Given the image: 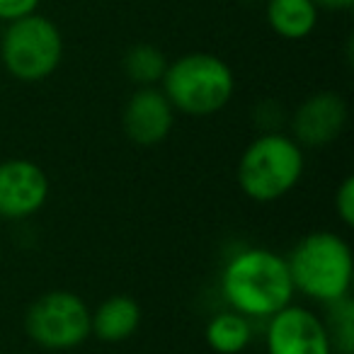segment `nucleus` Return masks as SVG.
I'll return each instance as SVG.
<instances>
[{
  "mask_svg": "<svg viewBox=\"0 0 354 354\" xmlns=\"http://www.w3.org/2000/svg\"><path fill=\"white\" fill-rule=\"evenodd\" d=\"M294 289L320 304L349 296L352 286V250L337 233L318 231L301 238L286 257Z\"/></svg>",
  "mask_w": 354,
  "mask_h": 354,
  "instance_id": "nucleus-2",
  "label": "nucleus"
},
{
  "mask_svg": "<svg viewBox=\"0 0 354 354\" xmlns=\"http://www.w3.org/2000/svg\"><path fill=\"white\" fill-rule=\"evenodd\" d=\"M175 122V109L158 88H138L129 97L122 114L127 136L138 146H158L165 141Z\"/></svg>",
  "mask_w": 354,
  "mask_h": 354,
  "instance_id": "nucleus-10",
  "label": "nucleus"
},
{
  "mask_svg": "<svg viewBox=\"0 0 354 354\" xmlns=\"http://www.w3.org/2000/svg\"><path fill=\"white\" fill-rule=\"evenodd\" d=\"M344 124H347V102L337 93H315L296 109L291 129L299 146L323 148L342 133Z\"/></svg>",
  "mask_w": 354,
  "mask_h": 354,
  "instance_id": "nucleus-9",
  "label": "nucleus"
},
{
  "mask_svg": "<svg viewBox=\"0 0 354 354\" xmlns=\"http://www.w3.org/2000/svg\"><path fill=\"white\" fill-rule=\"evenodd\" d=\"M328 330L330 344L337 354H354V304L349 296L328 304Z\"/></svg>",
  "mask_w": 354,
  "mask_h": 354,
  "instance_id": "nucleus-15",
  "label": "nucleus"
},
{
  "mask_svg": "<svg viewBox=\"0 0 354 354\" xmlns=\"http://www.w3.org/2000/svg\"><path fill=\"white\" fill-rule=\"evenodd\" d=\"M335 212L344 226L354 223V177H344L339 189L335 192Z\"/></svg>",
  "mask_w": 354,
  "mask_h": 354,
  "instance_id": "nucleus-16",
  "label": "nucleus"
},
{
  "mask_svg": "<svg viewBox=\"0 0 354 354\" xmlns=\"http://www.w3.org/2000/svg\"><path fill=\"white\" fill-rule=\"evenodd\" d=\"M221 291L236 313L245 318H270L291 304L296 289L286 257L265 248H250L233 255L223 267Z\"/></svg>",
  "mask_w": 354,
  "mask_h": 354,
  "instance_id": "nucleus-1",
  "label": "nucleus"
},
{
  "mask_svg": "<svg viewBox=\"0 0 354 354\" xmlns=\"http://www.w3.org/2000/svg\"><path fill=\"white\" fill-rule=\"evenodd\" d=\"M25 330L44 349H73L90 337V308L73 291H49L30 306Z\"/></svg>",
  "mask_w": 354,
  "mask_h": 354,
  "instance_id": "nucleus-6",
  "label": "nucleus"
},
{
  "mask_svg": "<svg viewBox=\"0 0 354 354\" xmlns=\"http://www.w3.org/2000/svg\"><path fill=\"white\" fill-rule=\"evenodd\" d=\"M167 71V61L160 49L151 44H136L127 51L124 56V73L129 80L138 85V88H153L160 83L162 75Z\"/></svg>",
  "mask_w": 354,
  "mask_h": 354,
  "instance_id": "nucleus-14",
  "label": "nucleus"
},
{
  "mask_svg": "<svg viewBox=\"0 0 354 354\" xmlns=\"http://www.w3.org/2000/svg\"><path fill=\"white\" fill-rule=\"evenodd\" d=\"M49 197V177L25 158L0 162V216L20 221L37 214Z\"/></svg>",
  "mask_w": 354,
  "mask_h": 354,
  "instance_id": "nucleus-8",
  "label": "nucleus"
},
{
  "mask_svg": "<svg viewBox=\"0 0 354 354\" xmlns=\"http://www.w3.org/2000/svg\"><path fill=\"white\" fill-rule=\"evenodd\" d=\"M315 8H325V10H347L354 6V0H313Z\"/></svg>",
  "mask_w": 354,
  "mask_h": 354,
  "instance_id": "nucleus-18",
  "label": "nucleus"
},
{
  "mask_svg": "<svg viewBox=\"0 0 354 354\" xmlns=\"http://www.w3.org/2000/svg\"><path fill=\"white\" fill-rule=\"evenodd\" d=\"M160 83L172 109L192 117L221 112L236 90L233 71L214 54H187L172 61Z\"/></svg>",
  "mask_w": 354,
  "mask_h": 354,
  "instance_id": "nucleus-3",
  "label": "nucleus"
},
{
  "mask_svg": "<svg viewBox=\"0 0 354 354\" xmlns=\"http://www.w3.org/2000/svg\"><path fill=\"white\" fill-rule=\"evenodd\" d=\"M267 354H333V344L313 310L289 304L270 315Z\"/></svg>",
  "mask_w": 354,
  "mask_h": 354,
  "instance_id": "nucleus-7",
  "label": "nucleus"
},
{
  "mask_svg": "<svg viewBox=\"0 0 354 354\" xmlns=\"http://www.w3.org/2000/svg\"><path fill=\"white\" fill-rule=\"evenodd\" d=\"M267 22L284 39H304L315 30L318 8L313 0H270Z\"/></svg>",
  "mask_w": 354,
  "mask_h": 354,
  "instance_id": "nucleus-12",
  "label": "nucleus"
},
{
  "mask_svg": "<svg viewBox=\"0 0 354 354\" xmlns=\"http://www.w3.org/2000/svg\"><path fill=\"white\" fill-rule=\"evenodd\" d=\"M304 151L291 136L265 133L245 148L238 162V185L252 202H277L299 185Z\"/></svg>",
  "mask_w": 354,
  "mask_h": 354,
  "instance_id": "nucleus-4",
  "label": "nucleus"
},
{
  "mask_svg": "<svg viewBox=\"0 0 354 354\" xmlns=\"http://www.w3.org/2000/svg\"><path fill=\"white\" fill-rule=\"evenodd\" d=\"M39 0H0V22H15L37 10Z\"/></svg>",
  "mask_w": 354,
  "mask_h": 354,
  "instance_id": "nucleus-17",
  "label": "nucleus"
},
{
  "mask_svg": "<svg viewBox=\"0 0 354 354\" xmlns=\"http://www.w3.org/2000/svg\"><path fill=\"white\" fill-rule=\"evenodd\" d=\"M252 330L245 315L228 310L218 313L207 325V342L218 354H238L250 344Z\"/></svg>",
  "mask_w": 354,
  "mask_h": 354,
  "instance_id": "nucleus-13",
  "label": "nucleus"
},
{
  "mask_svg": "<svg viewBox=\"0 0 354 354\" xmlns=\"http://www.w3.org/2000/svg\"><path fill=\"white\" fill-rule=\"evenodd\" d=\"M0 56L8 73L25 83H39L59 68L64 59V37L59 27L41 15H27L8 22Z\"/></svg>",
  "mask_w": 354,
  "mask_h": 354,
  "instance_id": "nucleus-5",
  "label": "nucleus"
},
{
  "mask_svg": "<svg viewBox=\"0 0 354 354\" xmlns=\"http://www.w3.org/2000/svg\"><path fill=\"white\" fill-rule=\"evenodd\" d=\"M141 325V306L131 296H109L97 306L95 313H90V335L100 342L117 344L129 339Z\"/></svg>",
  "mask_w": 354,
  "mask_h": 354,
  "instance_id": "nucleus-11",
  "label": "nucleus"
}]
</instances>
